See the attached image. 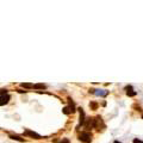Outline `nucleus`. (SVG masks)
<instances>
[{"instance_id":"5","label":"nucleus","mask_w":143,"mask_h":143,"mask_svg":"<svg viewBox=\"0 0 143 143\" xmlns=\"http://www.w3.org/2000/svg\"><path fill=\"white\" fill-rule=\"evenodd\" d=\"M89 93H93L98 97H106L108 94V91L106 89H94V88H91L89 89Z\"/></svg>"},{"instance_id":"12","label":"nucleus","mask_w":143,"mask_h":143,"mask_svg":"<svg viewBox=\"0 0 143 143\" xmlns=\"http://www.w3.org/2000/svg\"><path fill=\"white\" fill-rule=\"evenodd\" d=\"M60 143H71V141H69L68 138H62V141Z\"/></svg>"},{"instance_id":"10","label":"nucleus","mask_w":143,"mask_h":143,"mask_svg":"<svg viewBox=\"0 0 143 143\" xmlns=\"http://www.w3.org/2000/svg\"><path fill=\"white\" fill-rule=\"evenodd\" d=\"M47 88V85L44 83H35L34 85V89H44Z\"/></svg>"},{"instance_id":"8","label":"nucleus","mask_w":143,"mask_h":143,"mask_svg":"<svg viewBox=\"0 0 143 143\" xmlns=\"http://www.w3.org/2000/svg\"><path fill=\"white\" fill-rule=\"evenodd\" d=\"M20 87L26 88V89H34V83H31V82H22Z\"/></svg>"},{"instance_id":"13","label":"nucleus","mask_w":143,"mask_h":143,"mask_svg":"<svg viewBox=\"0 0 143 143\" xmlns=\"http://www.w3.org/2000/svg\"><path fill=\"white\" fill-rule=\"evenodd\" d=\"M134 143H143V141H141V140H138V138H134V141H132Z\"/></svg>"},{"instance_id":"2","label":"nucleus","mask_w":143,"mask_h":143,"mask_svg":"<svg viewBox=\"0 0 143 143\" xmlns=\"http://www.w3.org/2000/svg\"><path fill=\"white\" fill-rule=\"evenodd\" d=\"M68 103H69V105L68 106H64L62 110V112L64 115H71V113H74L76 110H75V106H74V103L72 101L71 98H68Z\"/></svg>"},{"instance_id":"7","label":"nucleus","mask_w":143,"mask_h":143,"mask_svg":"<svg viewBox=\"0 0 143 143\" xmlns=\"http://www.w3.org/2000/svg\"><path fill=\"white\" fill-rule=\"evenodd\" d=\"M79 113H80V120H79V125H83L85 124V111L82 107H79Z\"/></svg>"},{"instance_id":"6","label":"nucleus","mask_w":143,"mask_h":143,"mask_svg":"<svg viewBox=\"0 0 143 143\" xmlns=\"http://www.w3.org/2000/svg\"><path fill=\"white\" fill-rule=\"evenodd\" d=\"M125 91H126V95H128V97H135V95L137 94V92L134 91L132 86H126V87H125Z\"/></svg>"},{"instance_id":"14","label":"nucleus","mask_w":143,"mask_h":143,"mask_svg":"<svg viewBox=\"0 0 143 143\" xmlns=\"http://www.w3.org/2000/svg\"><path fill=\"white\" fill-rule=\"evenodd\" d=\"M113 143H122V142H119V141H117V140H116V141H115Z\"/></svg>"},{"instance_id":"15","label":"nucleus","mask_w":143,"mask_h":143,"mask_svg":"<svg viewBox=\"0 0 143 143\" xmlns=\"http://www.w3.org/2000/svg\"><path fill=\"white\" fill-rule=\"evenodd\" d=\"M141 117H142V119H143V115H142V116H141Z\"/></svg>"},{"instance_id":"3","label":"nucleus","mask_w":143,"mask_h":143,"mask_svg":"<svg viewBox=\"0 0 143 143\" xmlns=\"http://www.w3.org/2000/svg\"><path fill=\"white\" fill-rule=\"evenodd\" d=\"M0 95H1V106H4L5 104H7L10 100V94L7 93V89H1V92H0Z\"/></svg>"},{"instance_id":"11","label":"nucleus","mask_w":143,"mask_h":143,"mask_svg":"<svg viewBox=\"0 0 143 143\" xmlns=\"http://www.w3.org/2000/svg\"><path fill=\"white\" fill-rule=\"evenodd\" d=\"M89 107H91L92 110H97V108H98V104L94 103V101H92V103H89Z\"/></svg>"},{"instance_id":"9","label":"nucleus","mask_w":143,"mask_h":143,"mask_svg":"<svg viewBox=\"0 0 143 143\" xmlns=\"http://www.w3.org/2000/svg\"><path fill=\"white\" fill-rule=\"evenodd\" d=\"M10 138H11V140H14V141H18V142H25V140H24V138L19 137V136H17V135H11V136H10Z\"/></svg>"},{"instance_id":"4","label":"nucleus","mask_w":143,"mask_h":143,"mask_svg":"<svg viewBox=\"0 0 143 143\" xmlns=\"http://www.w3.org/2000/svg\"><path fill=\"white\" fill-rule=\"evenodd\" d=\"M24 135L25 136H29V137H32V138H35V140H41V138H45L43 136H41L39 134H37L35 131H31V130H29V129H25L24 130Z\"/></svg>"},{"instance_id":"1","label":"nucleus","mask_w":143,"mask_h":143,"mask_svg":"<svg viewBox=\"0 0 143 143\" xmlns=\"http://www.w3.org/2000/svg\"><path fill=\"white\" fill-rule=\"evenodd\" d=\"M78 138L82 143H91V141H92V134L88 132V131H82L81 134H79Z\"/></svg>"}]
</instances>
